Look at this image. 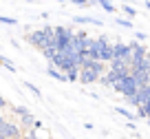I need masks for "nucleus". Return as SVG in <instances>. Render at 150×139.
Masks as SVG:
<instances>
[{
  "label": "nucleus",
  "mask_w": 150,
  "mask_h": 139,
  "mask_svg": "<svg viewBox=\"0 0 150 139\" xmlns=\"http://www.w3.org/2000/svg\"><path fill=\"white\" fill-rule=\"evenodd\" d=\"M99 7H102L104 11H108V13H115V11H117V7L112 5L110 0H99Z\"/></svg>",
  "instance_id": "obj_9"
},
{
  "label": "nucleus",
  "mask_w": 150,
  "mask_h": 139,
  "mask_svg": "<svg viewBox=\"0 0 150 139\" xmlns=\"http://www.w3.org/2000/svg\"><path fill=\"white\" fill-rule=\"evenodd\" d=\"M2 124H7V119H5V115L0 113V126H2Z\"/></svg>",
  "instance_id": "obj_21"
},
{
  "label": "nucleus",
  "mask_w": 150,
  "mask_h": 139,
  "mask_svg": "<svg viewBox=\"0 0 150 139\" xmlns=\"http://www.w3.org/2000/svg\"><path fill=\"white\" fill-rule=\"evenodd\" d=\"M69 2H73V5H91V0H69Z\"/></svg>",
  "instance_id": "obj_17"
},
{
  "label": "nucleus",
  "mask_w": 150,
  "mask_h": 139,
  "mask_svg": "<svg viewBox=\"0 0 150 139\" xmlns=\"http://www.w3.org/2000/svg\"><path fill=\"white\" fill-rule=\"evenodd\" d=\"M73 22L75 24H95V27H102V20L93 18V16H73Z\"/></svg>",
  "instance_id": "obj_5"
},
{
  "label": "nucleus",
  "mask_w": 150,
  "mask_h": 139,
  "mask_svg": "<svg viewBox=\"0 0 150 139\" xmlns=\"http://www.w3.org/2000/svg\"><path fill=\"white\" fill-rule=\"evenodd\" d=\"M137 117H146V108H144V106L137 108Z\"/></svg>",
  "instance_id": "obj_18"
},
{
  "label": "nucleus",
  "mask_w": 150,
  "mask_h": 139,
  "mask_svg": "<svg viewBox=\"0 0 150 139\" xmlns=\"http://www.w3.org/2000/svg\"><path fill=\"white\" fill-rule=\"evenodd\" d=\"M24 86H27V88H29V91H31V93H33V95H35V97H40V88H38V86H33V84H31V82H24Z\"/></svg>",
  "instance_id": "obj_16"
},
{
  "label": "nucleus",
  "mask_w": 150,
  "mask_h": 139,
  "mask_svg": "<svg viewBox=\"0 0 150 139\" xmlns=\"http://www.w3.org/2000/svg\"><path fill=\"white\" fill-rule=\"evenodd\" d=\"M22 139H38V137H35V133H27V135H22Z\"/></svg>",
  "instance_id": "obj_19"
},
{
  "label": "nucleus",
  "mask_w": 150,
  "mask_h": 139,
  "mask_svg": "<svg viewBox=\"0 0 150 139\" xmlns=\"http://www.w3.org/2000/svg\"><path fill=\"white\" fill-rule=\"evenodd\" d=\"M0 135H2L5 139H22V128H20L18 124L7 121V124L0 126Z\"/></svg>",
  "instance_id": "obj_3"
},
{
  "label": "nucleus",
  "mask_w": 150,
  "mask_h": 139,
  "mask_svg": "<svg viewBox=\"0 0 150 139\" xmlns=\"http://www.w3.org/2000/svg\"><path fill=\"white\" fill-rule=\"evenodd\" d=\"M0 108H7V99L2 97V95H0Z\"/></svg>",
  "instance_id": "obj_20"
},
{
  "label": "nucleus",
  "mask_w": 150,
  "mask_h": 139,
  "mask_svg": "<svg viewBox=\"0 0 150 139\" xmlns=\"http://www.w3.org/2000/svg\"><path fill=\"white\" fill-rule=\"evenodd\" d=\"M128 49H130V53H128V64H137V62L139 60H144L146 55H150L148 53V49H146L144 44H141V42H128Z\"/></svg>",
  "instance_id": "obj_2"
},
{
  "label": "nucleus",
  "mask_w": 150,
  "mask_h": 139,
  "mask_svg": "<svg viewBox=\"0 0 150 139\" xmlns=\"http://www.w3.org/2000/svg\"><path fill=\"white\" fill-rule=\"evenodd\" d=\"M49 139H51V137H49Z\"/></svg>",
  "instance_id": "obj_23"
},
{
  "label": "nucleus",
  "mask_w": 150,
  "mask_h": 139,
  "mask_svg": "<svg viewBox=\"0 0 150 139\" xmlns=\"http://www.w3.org/2000/svg\"><path fill=\"white\" fill-rule=\"evenodd\" d=\"M13 113H16L18 117H24V115H29L31 111H29V108H24V106H13Z\"/></svg>",
  "instance_id": "obj_13"
},
{
  "label": "nucleus",
  "mask_w": 150,
  "mask_h": 139,
  "mask_svg": "<svg viewBox=\"0 0 150 139\" xmlns=\"http://www.w3.org/2000/svg\"><path fill=\"white\" fill-rule=\"evenodd\" d=\"M0 24H18V20L9 18V16H0Z\"/></svg>",
  "instance_id": "obj_15"
},
{
  "label": "nucleus",
  "mask_w": 150,
  "mask_h": 139,
  "mask_svg": "<svg viewBox=\"0 0 150 139\" xmlns=\"http://www.w3.org/2000/svg\"><path fill=\"white\" fill-rule=\"evenodd\" d=\"M128 53H130V49H128V42H112V60H122V62H126L128 64ZM130 66V64H128Z\"/></svg>",
  "instance_id": "obj_4"
},
{
  "label": "nucleus",
  "mask_w": 150,
  "mask_h": 139,
  "mask_svg": "<svg viewBox=\"0 0 150 139\" xmlns=\"http://www.w3.org/2000/svg\"><path fill=\"white\" fill-rule=\"evenodd\" d=\"M66 82H80V66H73V69L66 71Z\"/></svg>",
  "instance_id": "obj_6"
},
{
  "label": "nucleus",
  "mask_w": 150,
  "mask_h": 139,
  "mask_svg": "<svg viewBox=\"0 0 150 139\" xmlns=\"http://www.w3.org/2000/svg\"><path fill=\"white\" fill-rule=\"evenodd\" d=\"M119 9H122L124 13L128 16V20H130V18H135V16H137V9H135V7H130V5H122Z\"/></svg>",
  "instance_id": "obj_11"
},
{
  "label": "nucleus",
  "mask_w": 150,
  "mask_h": 139,
  "mask_svg": "<svg viewBox=\"0 0 150 139\" xmlns=\"http://www.w3.org/2000/svg\"><path fill=\"white\" fill-rule=\"evenodd\" d=\"M115 113H119V115H122V117H126L128 121H132V119H135V117H137V113H130V111H128V108H124V106H117V108H115Z\"/></svg>",
  "instance_id": "obj_8"
},
{
  "label": "nucleus",
  "mask_w": 150,
  "mask_h": 139,
  "mask_svg": "<svg viewBox=\"0 0 150 139\" xmlns=\"http://www.w3.org/2000/svg\"><path fill=\"white\" fill-rule=\"evenodd\" d=\"M117 24H119V27H124V29H132V22L128 18H117Z\"/></svg>",
  "instance_id": "obj_14"
},
{
  "label": "nucleus",
  "mask_w": 150,
  "mask_h": 139,
  "mask_svg": "<svg viewBox=\"0 0 150 139\" xmlns=\"http://www.w3.org/2000/svg\"><path fill=\"white\" fill-rule=\"evenodd\" d=\"M146 9H148V11H150V0H146Z\"/></svg>",
  "instance_id": "obj_22"
},
{
  "label": "nucleus",
  "mask_w": 150,
  "mask_h": 139,
  "mask_svg": "<svg viewBox=\"0 0 150 139\" xmlns=\"http://www.w3.org/2000/svg\"><path fill=\"white\" fill-rule=\"evenodd\" d=\"M0 64L5 66L7 71H11V73H16V64H13V62H11V60H7L5 55H0Z\"/></svg>",
  "instance_id": "obj_10"
},
{
  "label": "nucleus",
  "mask_w": 150,
  "mask_h": 139,
  "mask_svg": "<svg viewBox=\"0 0 150 139\" xmlns=\"http://www.w3.org/2000/svg\"><path fill=\"white\" fill-rule=\"evenodd\" d=\"M112 88H115L119 95H124L126 99L135 97L137 91H139V86H137V82H135V77H132V75H126V77H122V79H119V82L115 84Z\"/></svg>",
  "instance_id": "obj_1"
},
{
  "label": "nucleus",
  "mask_w": 150,
  "mask_h": 139,
  "mask_svg": "<svg viewBox=\"0 0 150 139\" xmlns=\"http://www.w3.org/2000/svg\"><path fill=\"white\" fill-rule=\"evenodd\" d=\"M20 119H22V126H24V128H31V126L35 124V117H33L31 113H29V115H24V117H20Z\"/></svg>",
  "instance_id": "obj_12"
},
{
  "label": "nucleus",
  "mask_w": 150,
  "mask_h": 139,
  "mask_svg": "<svg viewBox=\"0 0 150 139\" xmlns=\"http://www.w3.org/2000/svg\"><path fill=\"white\" fill-rule=\"evenodd\" d=\"M47 73H49V77H55L57 82H66V75L62 73V71L53 69V66H49V69H47Z\"/></svg>",
  "instance_id": "obj_7"
}]
</instances>
